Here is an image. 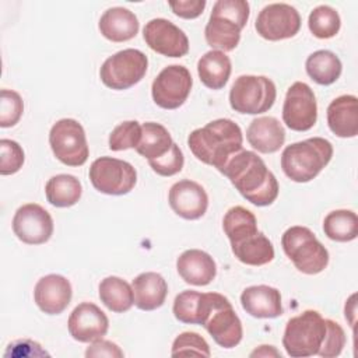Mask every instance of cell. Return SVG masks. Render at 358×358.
Masks as SVG:
<instances>
[{"label": "cell", "mask_w": 358, "mask_h": 358, "mask_svg": "<svg viewBox=\"0 0 358 358\" xmlns=\"http://www.w3.org/2000/svg\"><path fill=\"white\" fill-rule=\"evenodd\" d=\"M221 173L249 203L266 207L278 196V182L264 161L253 151L241 150L225 164Z\"/></svg>", "instance_id": "obj_1"}, {"label": "cell", "mask_w": 358, "mask_h": 358, "mask_svg": "<svg viewBox=\"0 0 358 358\" xmlns=\"http://www.w3.org/2000/svg\"><path fill=\"white\" fill-rule=\"evenodd\" d=\"M222 229L235 257L248 266H264L274 259L271 241L257 229L255 214L242 207H231L222 218Z\"/></svg>", "instance_id": "obj_2"}, {"label": "cell", "mask_w": 358, "mask_h": 358, "mask_svg": "<svg viewBox=\"0 0 358 358\" xmlns=\"http://www.w3.org/2000/svg\"><path fill=\"white\" fill-rule=\"evenodd\" d=\"M241 127L231 119H215L206 126L193 130L187 137V145L193 155L220 172L236 152L243 150Z\"/></svg>", "instance_id": "obj_3"}, {"label": "cell", "mask_w": 358, "mask_h": 358, "mask_svg": "<svg viewBox=\"0 0 358 358\" xmlns=\"http://www.w3.org/2000/svg\"><path fill=\"white\" fill-rule=\"evenodd\" d=\"M197 319L220 347L234 348L241 343L242 322L227 296L218 292L200 294Z\"/></svg>", "instance_id": "obj_4"}, {"label": "cell", "mask_w": 358, "mask_h": 358, "mask_svg": "<svg viewBox=\"0 0 358 358\" xmlns=\"http://www.w3.org/2000/svg\"><path fill=\"white\" fill-rule=\"evenodd\" d=\"M249 14L250 7L245 0L215 1L204 28L207 45L224 53L234 50L241 41V31L246 27Z\"/></svg>", "instance_id": "obj_5"}, {"label": "cell", "mask_w": 358, "mask_h": 358, "mask_svg": "<svg viewBox=\"0 0 358 358\" xmlns=\"http://www.w3.org/2000/svg\"><path fill=\"white\" fill-rule=\"evenodd\" d=\"M333 157V145L323 137H310L287 145L281 154L282 172L292 182L315 179Z\"/></svg>", "instance_id": "obj_6"}, {"label": "cell", "mask_w": 358, "mask_h": 358, "mask_svg": "<svg viewBox=\"0 0 358 358\" xmlns=\"http://www.w3.org/2000/svg\"><path fill=\"white\" fill-rule=\"evenodd\" d=\"M281 246L295 268L303 274H319L329 264L327 249L306 227H289L281 236Z\"/></svg>", "instance_id": "obj_7"}, {"label": "cell", "mask_w": 358, "mask_h": 358, "mask_svg": "<svg viewBox=\"0 0 358 358\" xmlns=\"http://www.w3.org/2000/svg\"><path fill=\"white\" fill-rule=\"evenodd\" d=\"M327 333L326 319L317 310L308 309L287 322L282 345L292 358L317 355Z\"/></svg>", "instance_id": "obj_8"}, {"label": "cell", "mask_w": 358, "mask_h": 358, "mask_svg": "<svg viewBox=\"0 0 358 358\" xmlns=\"http://www.w3.org/2000/svg\"><path fill=\"white\" fill-rule=\"evenodd\" d=\"M275 98V84L266 76H239L229 91L231 108L242 115L264 113L271 109Z\"/></svg>", "instance_id": "obj_9"}, {"label": "cell", "mask_w": 358, "mask_h": 358, "mask_svg": "<svg viewBox=\"0 0 358 358\" xmlns=\"http://www.w3.org/2000/svg\"><path fill=\"white\" fill-rule=\"evenodd\" d=\"M147 69V56L138 49L129 48L109 56L99 69V77L108 88L123 91L140 83Z\"/></svg>", "instance_id": "obj_10"}, {"label": "cell", "mask_w": 358, "mask_h": 358, "mask_svg": "<svg viewBox=\"0 0 358 358\" xmlns=\"http://www.w3.org/2000/svg\"><path fill=\"white\" fill-rule=\"evenodd\" d=\"M49 144L53 155L67 166H81L88 159L85 130L76 119L57 120L49 131Z\"/></svg>", "instance_id": "obj_11"}, {"label": "cell", "mask_w": 358, "mask_h": 358, "mask_svg": "<svg viewBox=\"0 0 358 358\" xmlns=\"http://www.w3.org/2000/svg\"><path fill=\"white\" fill-rule=\"evenodd\" d=\"M88 175L92 186L99 193L109 196L127 194L137 182L134 166L127 161L112 157L96 158L91 164Z\"/></svg>", "instance_id": "obj_12"}, {"label": "cell", "mask_w": 358, "mask_h": 358, "mask_svg": "<svg viewBox=\"0 0 358 358\" xmlns=\"http://www.w3.org/2000/svg\"><path fill=\"white\" fill-rule=\"evenodd\" d=\"M192 85L190 71L185 66L171 64L154 78L151 85L152 101L162 109H178L186 102Z\"/></svg>", "instance_id": "obj_13"}, {"label": "cell", "mask_w": 358, "mask_h": 358, "mask_svg": "<svg viewBox=\"0 0 358 358\" xmlns=\"http://www.w3.org/2000/svg\"><path fill=\"white\" fill-rule=\"evenodd\" d=\"M256 32L267 41H282L295 36L301 29V15L287 3H271L260 10L255 22Z\"/></svg>", "instance_id": "obj_14"}, {"label": "cell", "mask_w": 358, "mask_h": 358, "mask_svg": "<svg viewBox=\"0 0 358 358\" xmlns=\"http://www.w3.org/2000/svg\"><path fill=\"white\" fill-rule=\"evenodd\" d=\"M282 120L294 131H306L317 120V102L312 88L302 81L294 83L285 94Z\"/></svg>", "instance_id": "obj_15"}, {"label": "cell", "mask_w": 358, "mask_h": 358, "mask_svg": "<svg viewBox=\"0 0 358 358\" xmlns=\"http://www.w3.org/2000/svg\"><path fill=\"white\" fill-rule=\"evenodd\" d=\"M13 232L27 245L46 243L53 235V218L36 203L22 204L13 217Z\"/></svg>", "instance_id": "obj_16"}, {"label": "cell", "mask_w": 358, "mask_h": 358, "mask_svg": "<svg viewBox=\"0 0 358 358\" xmlns=\"http://www.w3.org/2000/svg\"><path fill=\"white\" fill-rule=\"evenodd\" d=\"M143 38L150 49L168 57H182L189 52L186 34L166 18H152L143 29Z\"/></svg>", "instance_id": "obj_17"}, {"label": "cell", "mask_w": 358, "mask_h": 358, "mask_svg": "<svg viewBox=\"0 0 358 358\" xmlns=\"http://www.w3.org/2000/svg\"><path fill=\"white\" fill-rule=\"evenodd\" d=\"M67 329L76 341L92 343L106 336L109 319L95 303L81 302L70 313Z\"/></svg>", "instance_id": "obj_18"}, {"label": "cell", "mask_w": 358, "mask_h": 358, "mask_svg": "<svg viewBox=\"0 0 358 358\" xmlns=\"http://www.w3.org/2000/svg\"><path fill=\"white\" fill-rule=\"evenodd\" d=\"M168 201L173 213L185 220H199L208 208V196L201 185L190 179L173 183L168 193Z\"/></svg>", "instance_id": "obj_19"}, {"label": "cell", "mask_w": 358, "mask_h": 358, "mask_svg": "<svg viewBox=\"0 0 358 358\" xmlns=\"http://www.w3.org/2000/svg\"><path fill=\"white\" fill-rule=\"evenodd\" d=\"M73 288L70 281L60 274L41 277L34 288V301L46 315H60L71 302Z\"/></svg>", "instance_id": "obj_20"}, {"label": "cell", "mask_w": 358, "mask_h": 358, "mask_svg": "<svg viewBox=\"0 0 358 358\" xmlns=\"http://www.w3.org/2000/svg\"><path fill=\"white\" fill-rule=\"evenodd\" d=\"M241 305L246 313L257 319H274L282 315L281 294L270 285H252L242 291Z\"/></svg>", "instance_id": "obj_21"}, {"label": "cell", "mask_w": 358, "mask_h": 358, "mask_svg": "<svg viewBox=\"0 0 358 358\" xmlns=\"http://www.w3.org/2000/svg\"><path fill=\"white\" fill-rule=\"evenodd\" d=\"M176 270L182 280L190 285H208L217 275L214 259L204 250L187 249L176 260Z\"/></svg>", "instance_id": "obj_22"}, {"label": "cell", "mask_w": 358, "mask_h": 358, "mask_svg": "<svg viewBox=\"0 0 358 358\" xmlns=\"http://www.w3.org/2000/svg\"><path fill=\"white\" fill-rule=\"evenodd\" d=\"M327 124L333 134L351 138L358 134V99L355 95H340L327 106Z\"/></svg>", "instance_id": "obj_23"}, {"label": "cell", "mask_w": 358, "mask_h": 358, "mask_svg": "<svg viewBox=\"0 0 358 358\" xmlns=\"http://www.w3.org/2000/svg\"><path fill=\"white\" fill-rule=\"evenodd\" d=\"M249 144L262 154L277 152L285 141V130L278 119L273 116L256 117L246 130Z\"/></svg>", "instance_id": "obj_24"}, {"label": "cell", "mask_w": 358, "mask_h": 358, "mask_svg": "<svg viewBox=\"0 0 358 358\" xmlns=\"http://www.w3.org/2000/svg\"><path fill=\"white\" fill-rule=\"evenodd\" d=\"M99 32L112 42H126L133 39L140 28L138 18L124 7H110L99 18Z\"/></svg>", "instance_id": "obj_25"}, {"label": "cell", "mask_w": 358, "mask_h": 358, "mask_svg": "<svg viewBox=\"0 0 358 358\" xmlns=\"http://www.w3.org/2000/svg\"><path fill=\"white\" fill-rule=\"evenodd\" d=\"M134 305L141 310H155L161 308L168 295V284L165 278L155 271L138 274L133 282Z\"/></svg>", "instance_id": "obj_26"}, {"label": "cell", "mask_w": 358, "mask_h": 358, "mask_svg": "<svg viewBox=\"0 0 358 358\" xmlns=\"http://www.w3.org/2000/svg\"><path fill=\"white\" fill-rule=\"evenodd\" d=\"M232 66L231 59L221 50H208L197 62L200 81L210 90H221L228 83Z\"/></svg>", "instance_id": "obj_27"}, {"label": "cell", "mask_w": 358, "mask_h": 358, "mask_svg": "<svg viewBox=\"0 0 358 358\" xmlns=\"http://www.w3.org/2000/svg\"><path fill=\"white\" fill-rule=\"evenodd\" d=\"M98 295L101 302L115 313L127 312L134 303V295L131 285L116 275L105 277L98 287Z\"/></svg>", "instance_id": "obj_28"}, {"label": "cell", "mask_w": 358, "mask_h": 358, "mask_svg": "<svg viewBox=\"0 0 358 358\" xmlns=\"http://www.w3.org/2000/svg\"><path fill=\"white\" fill-rule=\"evenodd\" d=\"M305 70L308 76L319 85H330L340 78L343 64L336 53L320 49L308 56Z\"/></svg>", "instance_id": "obj_29"}, {"label": "cell", "mask_w": 358, "mask_h": 358, "mask_svg": "<svg viewBox=\"0 0 358 358\" xmlns=\"http://www.w3.org/2000/svg\"><path fill=\"white\" fill-rule=\"evenodd\" d=\"M46 200L59 208L71 207L78 203L83 194L81 182L69 173L52 176L45 185Z\"/></svg>", "instance_id": "obj_30"}, {"label": "cell", "mask_w": 358, "mask_h": 358, "mask_svg": "<svg viewBox=\"0 0 358 358\" xmlns=\"http://www.w3.org/2000/svg\"><path fill=\"white\" fill-rule=\"evenodd\" d=\"M172 144L173 140L165 126L155 122H145L141 124V140L136 151L150 161L165 155Z\"/></svg>", "instance_id": "obj_31"}, {"label": "cell", "mask_w": 358, "mask_h": 358, "mask_svg": "<svg viewBox=\"0 0 358 358\" xmlns=\"http://www.w3.org/2000/svg\"><path fill=\"white\" fill-rule=\"evenodd\" d=\"M324 235L336 242H351L358 236V217L352 210L330 211L323 220Z\"/></svg>", "instance_id": "obj_32"}, {"label": "cell", "mask_w": 358, "mask_h": 358, "mask_svg": "<svg viewBox=\"0 0 358 358\" xmlns=\"http://www.w3.org/2000/svg\"><path fill=\"white\" fill-rule=\"evenodd\" d=\"M309 31L319 39H329L338 34L341 18L338 13L326 4L315 7L308 18Z\"/></svg>", "instance_id": "obj_33"}, {"label": "cell", "mask_w": 358, "mask_h": 358, "mask_svg": "<svg viewBox=\"0 0 358 358\" xmlns=\"http://www.w3.org/2000/svg\"><path fill=\"white\" fill-rule=\"evenodd\" d=\"M140 140H141V124L137 120H124L110 131L109 148L112 151L137 148Z\"/></svg>", "instance_id": "obj_34"}, {"label": "cell", "mask_w": 358, "mask_h": 358, "mask_svg": "<svg viewBox=\"0 0 358 358\" xmlns=\"http://www.w3.org/2000/svg\"><path fill=\"white\" fill-rule=\"evenodd\" d=\"M200 294L201 292L193 289H186L175 296L172 312L179 322L186 324H199L197 313Z\"/></svg>", "instance_id": "obj_35"}, {"label": "cell", "mask_w": 358, "mask_h": 358, "mask_svg": "<svg viewBox=\"0 0 358 358\" xmlns=\"http://www.w3.org/2000/svg\"><path fill=\"white\" fill-rule=\"evenodd\" d=\"M24 112V102L18 92L3 88L0 92V126L13 127L15 126Z\"/></svg>", "instance_id": "obj_36"}, {"label": "cell", "mask_w": 358, "mask_h": 358, "mask_svg": "<svg viewBox=\"0 0 358 358\" xmlns=\"http://www.w3.org/2000/svg\"><path fill=\"white\" fill-rule=\"evenodd\" d=\"M172 357L180 355H201L210 357L211 351L208 343L194 331H183L180 333L172 344Z\"/></svg>", "instance_id": "obj_37"}, {"label": "cell", "mask_w": 358, "mask_h": 358, "mask_svg": "<svg viewBox=\"0 0 358 358\" xmlns=\"http://www.w3.org/2000/svg\"><path fill=\"white\" fill-rule=\"evenodd\" d=\"M25 161V154L22 147L10 138L0 140V173L13 175L17 173Z\"/></svg>", "instance_id": "obj_38"}, {"label": "cell", "mask_w": 358, "mask_h": 358, "mask_svg": "<svg viewBox=\"0 0 358 358\" xmlns=\"http://www.w3.org/2000/svg\"><path fill=\"white\" fill-rule=\"evenodd\" d=\"M148 164L152 168V171L159 176H173L182 171L185 164V157L179 145L173 143L165 155L157 159H150Z\"/></svg>", "instance_id": "obj_39"}, {"label": "cell", "mask_w": 358, "mask_h": 358, "mask_svg": "<svg viewBox=\"0 0 358 358\" xmlns=\"http://www.w3.org/2000/svg\"><path fill=\"white\" fill-rule=\"evenodd\" d=\"M326 324H327V333L317 355L323 358H333L341 354L345 345V333L343 327L331 319H326Z\"/></svg>", "instance_id": "obj_40"}, {"label": "cell", "mask_w": 358, "mask_h": 358, "mask_svg": "<svg viewBox=\"0 0 358 358\" xmlns=\"http://www.w3.org/2000/svg\"><path fill=\"white\" fill-rule=\"evenodd\" d=\"M49 355L41 344L36 341H32L29 338L15 340L7 345V351L4 352V357H45Z\"/></svg>", "instance_id": "obj_41"}, {"label": "cell", "mask_w": 358, "mask_h": 358, "mask_svg": "<svg viewBox=\"0 0 358 358\" xmlns=\"http://www.w3.org/2000/svg\"><path fill=\"white\" fill-rule=\"evenodd\" d=\"M172 13L185 20H193L203 14L206 8V0H176L168 1Z\"/></svg>", "instance_id": "obj_42"}, {"label": "cell", "mask_w": 358, "mask_h": 358, "mask_svg": "<svg viewBox=\"0 0 358 358\" xmlns=\"http://www.w3.org/2000/svg\"><path fill=\"white\" fill-rule=\"evenodd\" d=\"M124 354L119 348L117 344L109 341V340H95L91 343V345L85 351V357H110V358H122Z\"/></svg>", "instance_id": "obj_43"}, {"label": "cell", "mask_w": 358, "mask_h": 358, "mask_svg": "<svg viewBox=\"0 0 358 358\" xmlns=\"http://www.w3.org/2000/svg\"><path fill=\"white\" fill-rule=\"evenodd\" d=\"M250 357H281V354L273 345H260L250 352Z\"/></svg>", "instance_id": "obj_44"}]
</instances>
